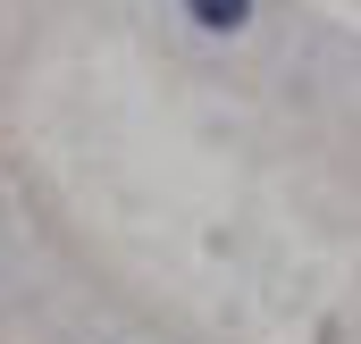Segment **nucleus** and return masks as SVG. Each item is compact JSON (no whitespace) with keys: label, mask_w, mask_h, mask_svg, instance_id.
<instances>
[{"label":"nucleus","mask_w":361,"mask_h":344,"mask_svg":"<svg viewBox=\"0 0 361 344\" xmlns=\"http://www.w3.org/2000/svg\"><path fill=\"white\" fill-rule=\"evenodd\" d=\"M185 17H193L202 34H244V25H252V0H185Z\"/></svg>","instance_id":"1"}]
</instances>
